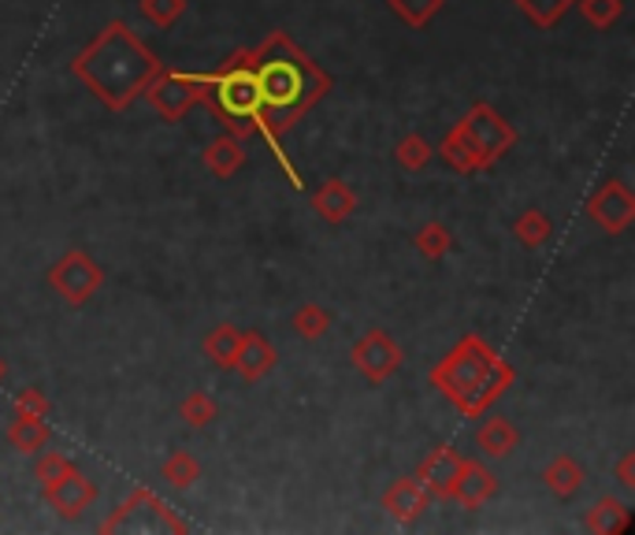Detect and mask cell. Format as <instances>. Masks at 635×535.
Here are the masks:
<instances>
[{
  "label": "cell",
  "mask_w": 635,
  "mask_h": 535,
  "mask_svg": "<svg viewBox=\"0 0 635 535\" xmlns=\"http://www.w3.org/2000/svg\"><path fill=\"white\" fill-rule=\"evenodd\" d=\"M435 379L447 387V394L461 405V410L479 413L484 405H491L494 398L502 394V387L510 384V372L498 365V357L484 346V342L465 339L447 357V365L435 372Z\"/></svg>",
  "instance_id": "obj_1"
},
{
  "label": "cell",
  "mask_w": 635,
  "mask_h": 535,
  "mask_svg": "<svg viewBox=\"0 0 635 535\" xmlns=\"http://www.w3.org/2000/svg\"><path fill=\"white\" fill-rule=\"evenodd\" d=\"M632 469H635V453H624V461H621V469H616V476H621V484L628 487H635V479H632Z\"/></svg>",
  "instance_id": "obj_33"
},
{
  "label": "cell",
  "mask_w": 635,
  "mask_h": 535,
  "mask_svg": "<svg viewBox=\"0 0 635 535\" xmlns=\"http://www.w3.org/2000/svg\"><path fill=\"white\" fill-rule=\"evenodd\" d=\"M220 105L231 120H253L260 123V86L253 71H231V75L220 78Z\"/></svg>",
  "instance_id": "obj_6"
},
{
  "label": "cell",
  "mask_w": 635,
  "mask_h": 535,
  "mask_svg": "<svg viewBox=\"0 0 635 535\" xmlns=\"http://www.w3.org/2000/svg\"><path fill=\"white\" fill-rule=\"evenodd\" d=\"M494 491H498V479L494 473H487L479 461H465V465H461V476H457V484H453V498H457L465 510L484 506L487 498H494Z\"/></svg>",
  "instance_id": "obj_12"
},
{
  "label": "cell",
  "mask_w": 635,
  "mask_h": 535,
  "mask_svg": "<svg viewBox=\"0 0 635 535\" xmlns=\"http://www.w3.org/2000/svg\"><path fill=\"white\" fill-rule=\"evenodd\" d=\"M71 469V458L68 453H60V450H41V458H38V465H34V476H38V484H52L57 476H63Z\"/></svg>",
  "instance_id": "obj_31"
},
{
  "label": "cell",
  "mask_w": 635,
  "mask_h": 535,
  "mask_svg": "<svg viewBox=\"0 0 635 535\" xmlns=\"http://www.w3.org/2000/svg\"><path fill=\"white\" fill-rule=\"evenodd\" d=\"M41 491H45V502H49L60 516H83L97 498L94 484H89L75 465H71L63 476L52 479V484H45Z\"/></svg>",
  "instance_id": "obj_7"
},
{
  "label": "cell",
  "mask_w": 635,
  "mask_h": 535,
  "mask_svg": "<svg viewBox=\"0 0 635 535\" xmlns=\"http://www.w3.org/2000/svg\"><path fill=\"white\" fill-rule=\"evenodd\" d=\"M579 12H584V20L591 23L595 31H606V26H613L616 20H621L624 4L621 0H584Z\"/></svg>",
  "instance_id": "obj_28"
},
{
  "label": "cell",
  "mask_w": 635,
  "mask_h": 535,
  "mask_svg": "<svg viewBox=\"0 0 635 535\" xmlns=\"http://www.w3.org/2000/svg\"><path fill=\"white\" fill-rule=\"evenodd\" d=\"M431 142L428 138H420V134H405L402 142L394 145V160L402 165L405 171H420V168H428V160H431Z\"/></svg>",
  "instance_id": "obj_24"
},
{
  "label": "cell",
  "mask_w": 635,
  "mask_h": 535,
  "mask_svg": "<svg viewBox=\"0 0 635 535\" xmlns=\"http://www.w3.org/2000/svg\"><path fill=\"white\" fill-rule=\"evenodd\" d=\"M294 331L302 335L305 342L323 339V335L331 331V313L323 309V305H316V302H305L302 309L294 313Z\"/></svg>",
  "instance_id": "obj_23"
},
{
  "label": "cell",
  "mask_w": 635,
  "mask_h": 535,
  "mask_svg": "<svg viewBox=\"0 0 635 535\" xmlns=\"http://www.w3.org/2000/svg\"><path fill=\"white\" fill-rule=\"evenodd\" d=\"M52 290L71 305H83L97 294V287L105 283V271L86 257V253H63V257L49 271Z\"/></svg>",
  "instance_id": "obj_3"
},
{
  "label": "cell",
  "mask_w": 635,
  "mask_h": 535,
  "mask_svg": "<svg viewBox=\"0 0 635 535\" xmlns=\"http://www.w3.org/2000/svg\"><path fill=\"white\" fill-rule=\"evenodd\" d=\"M457 131H461V138L468 142V149H472V157H476L479 168L491 165L494 157H502V153L513 145L510 123H505L502 115H498L494 108H487V105L472 108V112L465 115V123H461Z\"/></svg>",
  "instance_id": "obj_2"
},
{
  "label": "cell",
  "mask_w": 635,
  "mask_h": 535,
  "mask_svg": "<svg viewBox=\"0 0 635 535\" xmlns=\"http://www.w3.org/2000/svg\"><path fill=\"white\" fill-rule=\"evenodd\" d=\"M49 435L52 431H49V424H45V416H15V421L8 424V442L20 453H41Z\"/></svg>",
  "instance_id": "obj_18"
},
{
  "label": "cell",
  "mask_w": 635,
  "mask_h": 535,
  "mask_svg": "<svg viewBox=\"0 0 635 535\" xmlns=\"http://www.w3.org/2000/svg\"><path fill=\"white\" fill-rule=\"evenodd\" d=\"M461 465H465V458H461L457 450L439 447L420 465V484L428 487V495L435 498H453V484H457V476H461Z\"/></svg>",
  "instance_id": "obj_9"
},
{
  "label": "cell",
  "mask_w": 635,
  "mask_h": 535,
  "mask_svg": "<svg viewBox=\"0 0 635 535\" xmlns=\"http://www.w3.org/2000/svg\"><path fill=\"white\" fill-rule=\"evenodd\" d=\"M383 510L394 516L398 524H413L416 516L428 510V487L420 484V476H405L398 484H390L383 495Z\"/></svg>",
  "instance_id": "obj_10"
},
{
  "label": "cell",
  "mask_w": 635,
  "mask_h": 535,
  "mask_svg": "<svg viewBox=\"0 0 635 535\" xmlns=\"http://www.w3.org/2000/svg\"><path fill=\"white\" fill-rule=\"evenodd\" d=\"M160 476H164L171 487H194L197 479H202V465H197V458L190 450H171L164 458V465H160Z\"/></svg>",
  "instance_id": "obj_22"
},
{
  "label": "cell",
  "mask_w": 635,
  "mask_h": 535,
  "mask_svg": "<svg viewBox=\"0 0 635 535\" xmlns=\"http://www.w3.org/2000/svg\"><path fill=\"white\" fill-rule=\"evenodd\" d=\"M271 368H276V350H271V342L257 331H249V335L242 331V346H239V357H234V372H239L246 384H257V379H265Z\"/></svg>",
  "instance_id": "obj_11"
},
{
  "label": "cell",
  "mask_w": 635,
  "mask_h": 535,
  "mask_svg": "<svg viewBox=\"0 0 635 535\" xmlns=\"http://www.w3.org/2000/svg\"><path fill=\"white\" fill-rule=\"evenodd\" d=\"M416 250H420V257L439 260V257H447V253L453 250V234L442 223H428V227H420V231H416Z\"/></svg>",
  "instance_id": "obj_26"
},
{
  "label": "cell",
  "mask_w": 635,
  "mask_h": 535,
  "mask_svg": "<svg viewBox=\"0 0 635 535\" xmlns=\"http://www.w3.org/2000/svg\"><path fill=\"white\" fill-rule=\"evenodd\" d=\"M591 216H595V223L602 227V231L621 234L635 216V197L628 194V186L624 183H606L591 197Z\"/></svg>",
  "instance_id": "obj_8"
},
{
  "label": "cell",
  "mask_w": 635,
  "mask_h": 535,
  "mask_svg": "<svg viewBox=\"0 0 635 535\" xmlns=\"http://www.w3.org/2000/svg\"><path fill=\"white\" fill-rule=\"evenodd\" d=\"M15 416H49V398H45L38 387H26L15 398Z\"/></svg>",
  "instance_id": "obj_32"
},
{
  "label": "cell",
  "mask_w": 635,
  "mask_h": 535,
  "mask_svg": "<svg viewBox=\"0 0 635 535\" xmlns=\"http://www.w3.org/2000/svg\"><path fill=\"white\" fill-rule=\"evenodd\" d=\"M242 160H246V153H242V142L234 138V134H220V138H212L205 149V168L212 171L216 179H231L234 171L242 168Z\"/></svg>",
  "instance_id": "obj_16"
},
{
  "label": "cell",
  "mask_w": 635,
  "mask_h": 535,
  "mask_svg": "<svg viewBox=\"0 0 635 535\" xmlns=\"http://www.w3.org/2000/svg\"><path fill=\"white\" fill-rule=\"evenodd\" d=\"M390 8H394V15H402L410 26H424L439 15L442 0H390Z\"/></svg>",
  "instance_id": "obj_27"
},
{
  "label": "cell",
  "mask_w": 635,
  "mask_h": 535,
  "mask_svg": "<svg viewBox=\"0 0 635 535\" xmlns=\"http://www.w3.org/2000/svg\"><path fill=\"white\" fill-rule=\"evenodd\" d=\"M186 12V0H142V15L157 26H171Z\"/></svg>",
  "instance_id": "obj_30"
},
{
  "label": "cell",
  "mask_w": 635,
  "mask_h": 535,
  "mask_svg": "<svg viewBox=\"0 0 635 535\" xmlns=\"http://www.w3.org/2000/svg\"><path fill=\"white\" fill-rule=\"evenodd\" d=\"M628 521H632V510H624V502H616V498H602V502H595L591 510H587L584 528L595 532V535H613V532H621Z\"/></svg>",
  "instance_id": "obj_20"
},
{
  "label": "cell",
  "mask_w": 635,
  "mask_h": 535,
  "mask_svg": "<svg viewBox=\"0 0 635 535\" xmlns=\"http://www.w3.org/2000/svg\"><path fill=\"white\" fill-rule=\"evenodd\" d=\"M550 234H553V223L542 208H528V212H521V220L513 223V239L521 242L524 250H539L542 242H550Z\"/></svg>",
  "instance_id": "obj_21"
},
{
  "label": "cell",
  "mask_w": 635,
  "mask_h": 535,
  "mask_svg": "<svg viewBox=\"0 0 635 535\" xmlns=\"http://www.w3.org/2000/svg\"><path fill=\"white\" fill-rule=\"evenodd\" d=\"M313 208L328 223H342L353 212V208H357V197H353V190L342 183V179H328V183H323L313 194Z\"/></svg>",
  "instance_id": "obj_14"
},
{
  "label": "cell",
  "mask_w": 635,
  "mask_h": 535,
  "mask_svg": "<svg viewBox=\"0 0 635 535\" xmlns=\"http://www.w3.org/2000/svg\"><path fill=\"white\" fill-rule=\"evenodd\" d=\"M149 101L164 120H183V115L190 112V105H194V86H190V78H183V75L160 78V83L152 86Z\"/></svg>",
  "instance_id": "obj_13"
},
{
  "label": "cell",
  "mask_w": 635,
  "mask_h": 535,
  "mask_svg": "<svg viewBox=\"0 0 635 535\" xmlns=\"http://www.w3.org/2000/svg\"><path fill=\"white\" fill-rule=\"evenodd\" d=\"M442 157H447V165L450 168H457V171H476V157H472V149H468V142L461 138V131H450L447 134V142H442Z\"/></svg>",
  "instance_id": "obj_29"
},
{
  "label": "cell",
  "mask_w": 635,
  "mask_h": 535,
  "mask_svg": "<svg viewBox=\"0 0 635 535\" xmlns=\"http://www.w3.org/2000/svg\"><path fill=\"white\" fill-rule=\"evenodd\" d=\"M542 484H547L558 498H573L579 487H584V469H579L569 453H561V458H553L550 465L542 469Z\"/></svg>",
  "instance_id": "obj_19"
},
{
  "label": "cell",
  "mask_w": 635,
  "mask_h": 535,
  "mask_svg": "<svg viewBox=\"0 0 635 535\" xmlns=\"http://www.w3.org/2000/svg\"><path fill=\"white\" fill-rule=\"evenodd\" d=\"M353 365L368 384H387L398 368H402V350L394 346L387 331H368L365 339L353 346Z\"/></svg>",
  "instance_id": "obj_4"
},
{
  "label": "cell",
  "mask_w": 635,
  "mask_h": 535,
  "mask_svg": "<svg viewBox=\"0 0 635 535\" xmlns=\"http://www.w3.org/2000/svg\"><path fill=\"white\" fill-rule=\"evenodd\" d=\"M257 86H260V105L265 108H290L302 101L305 94V75L302 68L283 60H271L257 71Z\"/></svg>",
  "instance_id": "obj_5"
},
{
  "label": "cell",
  "mask_w": 635,
  "mask_h": 535,
  "mask_svg": "<svg viewBox=\"0 0 635 535\" xmlns=\"http://www.w3.org/2000/svg\"><path fill=\"white\" fill-rule=\"evenodd\" d=\"M179 413H183V421L190 428H208V424L216 421V413H220V405H216L212 394L205 391H190V398L183 405H179Z\"/></svg>",
  "instance_id": "obj_25"
},
{
  "label": "cell",
  "mask_w": 635,
  "mask_h": 535,
  "mask_svg": "<svg viewBox=\"0 0 635 535\" xmlns=\"http://www.w3.org/2000/svg\"><path fill=\"white\" fill-rule=\"evenodd\" d=\"M239 346H242V331L234 328V324H216V328L208 331V335H205V342H202L205 357L212 361L216 368H234Z\"/></svg>",
  "instance_id": "obj_17"
},
{
  "label": "cell",
  "mask_w": 635,
  "mask_h": 535,
  "mask_svg": "<svg viewBox=\"0 0 635 535\" xmlns=\"http://www.w3.org/2000/svg\"><path fill=\"white\" fill-rule=\"evenodd\" d=\"M516 442H521V435H516V428L505 416H491V421H484L476 431V447L484 450L487 458H510L516 450Z\"/></svg>",
  "instance_id": "obj_15"
}]
</instances>
